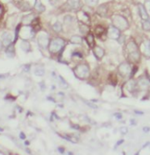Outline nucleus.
<instances>
[{"label": "nucleus", "instance_id": "nucleus-1", "mask_svg": "<svg viewBox=\"0 0 150 155\" xmlns=\"http://www.w3.org/2000/svg\"><path fill=\"white\" fill-rule=\"evenodd\" d=\"M112 23L113 24V27L118 28L119 31H123L128 28V23L124 17L121 15H113L112 17Z\"/></svg>", "mask_w": 150, "mask_h": 155}, {"label": "nucleus", "instance_id": "nucleus-2", "mask_svg": "<svg viewBox=\"0 0 150 155\" xmlns=\"http://www.w3.org/2000/svg\"><path fill=\"white\" fill-rule=\"evenodd\" d=\"M127 49L128 51V54H129V58L133 60L138 61L139 60L140 58V54L139 51H138V46L137 44L133 42V41H130L129 43L128 44V46H127Z\"/></svg>", "mask_w": 150, "mask_h": 155}, {"label": "nucleus", "instance_id": "nucleus-3", "mask_svg": "<svg viewBox=\"0 0 150 155\" xmlns=\"http://www.w3.org/2000/svg\"><path fill=\"white\" fill-rule=\"evenodd\" d=\"M73 72L78 78L85 79L89 75V68L86 64H80L73 69Z\"/></svg>", "mask_w": 150, "mask_h": 155}, {"label": "nucleus", "instance_id": "nucleus-4", "mask_svg": "<svg viewBox=\"0 0 150 155\" xmlns=\"http://www.w3.org/2000/svg\"><path fill=\"white\" fill-rule=\"evenodd\" d=\"M64 41L62 38H55L50 42L49 51L52 54H55L59 52L63 47H64Z\"/></svg>", "mask_w": 150, "mask_h": 155}, {"label": "nucleus", "instance_id": "nucleus-5", "mask_svg": "<svg viewBox=\"0 0 150 155\" xmlns=\"http://www.w3.org/2000/svg\"><path fill=\"white\" fill-rule=\"evenodd\" d=\"M66 5L68 9L71 11H78L81 8V2L80 0H68L67 2Z\"/></svg>", "mask_w": 150, "mask_h": 155}, {"label": "nucleus", "instance_id": "nucleus-6", "mask_svg": "<svg viewBox=\"0 0 150 155\" xmlns=\"http://www.w3.org/2000/svg\"><path fill=\"white\" fill-rule=\"evenodd\" d=\"M108 37L113 39H118L120 37V31L115 27H110L108 29Z\"/></svg>", "mask_w": 150, "mask_h": 155}, {"label": "nucleus", "instance_id": "nucleus-7", "mask_svg": "<svg viewBox=\"0 0 150 155\" xmlns=\"http://www.w3.org/2000/svg\"><path fill=\"white\" fill-rule=\"evenodd\" d=\"M38 45L43 48H45L46 47H48V45L49 44V39H48V38L46 34L39 35V37L38 38Z\"/></svg>", "mask_w": 150, "mask_h": 155}, {"label": "nucleus", "instance_id": "nucleus-8", "mask_svg": "<svg viewBox=\"0 0 150 155\" xmlns=\"http://www.w3.org/2000/svg\"><path fill=\"white\" fill-rule=\"evenodd\" d=\"M131 67L129 66V64H127V63H124V64H122L120 65L119 67V72L120 74L125 76V75H128L131 73Z\"/></svg>", "mask_w": 150, "mask_h": 155}, {"label": "nucleus", "instance_id": "nucleus-9", "mask_svg": "<svg viewBox=\"0 0 150 155\" xmlns=\"http://www.w3.org/2000/svg\"><path fill=\"white\" fill-rule=\"evenodd\" d=\"M138 11H139V15L143 21L148 20V14L147 13L146 8H144L142 4H138Z\"/></svg>", "mask_w": 150, "mask_h": 155}, {"label": "nucleus", "instance_id": "nucleus-10", "mask_svg": "<svg viewBox=\"0 0 150 155\" xmlns=\"http://www.w3.org/2000/svg\"><path fill=\"white\" fill-rule=\"evenodd\" d=\"M93 54L95 55V57L97 58H102L103 57V55H104V50H103L102 48L98 47V46H97V47L93 48Z\"/></svg>", "mask_w": 150, "mask_h": 155}, {"label": "nucleus", "instance_id": "nucleus-11", "mask_svg": "<svg viewBox=\"0 0 150 155\" xmlns=\"http://www.w3.org/2000/svg\"><path fill=\"white\" fill-rule=\"evenodd\" d=\"M2 38H3V42L4 45H9L12 43V40H13L12 35L10 34H7V33L3 34L2 36Z\"/></svg>", "mask_w": 150, "mask_h": 155}, {"label": "nucleus", "instance_id": "nucleus-12", "mask_svg": "<svg viewBox=\"0 0 150 155\" xmlns=\"http://www.w3.org/2000/svg\"><path fill=\"white\" fill-rule=\"evenodd\" d=\"M34 8H35L37 10V12H38V13H43V12L45 11V7H44V5L41 3L40 0H36L35 4H34Z\"/></svg>", "mask_w": 150, "mask_h": 155}, {"label": "nucleus", "instance_id": "nucleus-13", "mask_svg": "<svg viewBox=\"0 0 150 155\" xmlns=\"http://www.w3.org/2000/svg\"><path fill=\"white\" fill-rule=\"evenodd\" d=\"M86 42L90 48H93V45H94V37H93V34H87Z\"/></svg>", "mask_w": 150, "mask_h": 155}, {"label": "nucleus", "instance_id": "nucleus-14", "mask_svg": "<svg viewBox=\"0 0 150 155\" xmlns=\"http://www.w3.org/2000/svg\"><path fill=\"white\" fill-rule=\"evenodd\" d=\"M79 30H80V32H81V34H88V33L89 32V28H88V26L86 24L80 23L79 24Z\"/></svg>", "mask_w": 150, "mask_h": 155}, {"label": "nucleus", "instance_id": "nucleus-15", "mask_svg": "<svg viewBox=\"0 0 150 155\" xmlns=\"http://www.w3.org/2000/svg\"><path fill=\"white\" fill-rule=\"evenodd\" d=\"M79 16V19L81 21V23H83V24H87V22H89V17L88 16V14L84 12H82L81 14H78Z\"/></svg>", "mask_w": 150, "mask_h": 155}, {"label": "nucleus", "instance_id": "nucleus-16", "mask_svg": "<svg viewBox=\"0 0 150 155\" xmlns=\"http://www.w3.org/2000/svg\"><path fill=\"white\" fill-rule=\"evenodd\" d=\"M70 42L73 44H79L82 43V38L78 36V35H74L71 38Z\"/></svg>", "mask_w": 150, "mask_h": 155}, {"label": "nucleus", "instance_id": "nucleus-17", "mask_svg": "<svg viewBox=\"0 0 150 155\" xmlns=\"http://www.w3.org/2000/svg\"><path fill=\"white\" fill-rule=\"evenodd\" d=\"M21 48H22L23 51H25V52L29 51V49H30L29 43H28V42H27V41L23 40V42L21 43Z\"/></svg>", "mask_w": 150, "mask_h": 155}, {"label": "nucleus", "instance_id": "nucleus-18", "mask_svg": "<svg viewBox=\"0 0 150 155\" xmlns=\"http://www.w3.org/2000/svg\"><path fill=\"white\" fill-rule=\"evenodd\" d=\"M104 32H105V29L102 26H97L96 28H95V34H97L98 37L102 36L104 34Z\"/></svg>", "mask_w": 150, "mask_h": 155}, {"label": "nucleus", "instance_id": "nucleus-19", "mask_svg": "<svg viewBox=\"0 0 150 155\" xmlns=\"http://www.w3.org/2000/svg\"><path fill=\"white\" fill-rule=\"evenodd\" d=\"M98 13L101 16H105L106 15L105 14H107V7H104V5L100 6V8H98Z\"/></svg>", "mask_w": 150, "mask_h": 155}, {"label": "nucleus", "instance_id": "nucleus-20", "mask_svg": "<svg viewBox=\"0 0 150 155\" xmlns=\"http://www.w3.org/2000/svg\"><path fill=\"white\" fill-rule=\"evenodd\" d=\"M53 29L57 33H59L60 31H62V24H60L59 22H56L55 24H53Z\"/></svg>", "mask_w": 150, "mask_h": 155}, {"label": "nucleus", "instance_id": "nucleus-21", "mask_svg": "<svg viewBox=\"0 0 150 155\" xmlns=\"http://www.w3.org/2000/svg\"><path fill=\"white\" fill-rule=\"evenodd\" d=\"M19 8H21L23 11H28L30 9V6L28 3H26V2H23L22 4L20 5Z\"/></svg>", "mask_w": 150, "mask_h": 155}, {"label": "nucleus", "instance_id": "nucleus-22", "mask_svg": "<svg viewBox=\"0 0 150 155\" xmlns=\"http://www.w3.org/2000/svg\"><path fill=\"white\" fill-rule=\"evenodd\" d=\"M34 74L37 76H43L44 75V69L42 68H37L34 71Z\"/></svg>", "mask_w": 150, "mask_h": 155}, {"label": "nucleus", "instance_id": "nucleus-23", "mask_svg": "<svg viewBox=\"0 0 150 155\" xmlns=\"http://www.w3.org/2000/svg\"><path fill=\"white\" fill-rule=\"evenodd\" d=\"M7 55L8 56V57H13L14 56V48H13L12 46H10V47H8L6 50Z\"/></svg>", "mask_w": 150, "mask_h": 155}, {"label": "nucleus", "instance_id": "nucleus-24", "mask_svg": "<svg viewBox=\"0 0 150 155\" xmlns=\"http://www.w3.org/2000/svg\"><path fill=\"white\" fill-rule=\"evenodd\" d=\"M86 4L90 6V7H93V6H96L98 3V0H85Z\"/></svg>", "mask_w": 150, "mask_h": 155}, {"label": "nucleus", "instance_id": "nucleus-25", "mask_svg": "<svg viewBox=\"0 0 150 155\" xmlns=\"http://www.w3.org/2000/svg\"><path fill=\"white\" fill-rule=\"evenodd\" d=\"M143 28L144 30H149V20L143 21Z\"/></svg>", "mask_w": 150, "mask_h": 155}, {"label": "nucleus", "instance_id": "nucleus-26", "mask_svg": "<svg viewBox=\"0 0 150 155\" xmlns=\"http://www.w3.org/2000/svg\"><path fill=\"white\" fill-rule=\"evenodd\" d=\"M120 131H121V133H122L123 134H127V132H128V129H127V128H125V127H123V128H121Z\"/></svg>", "mask_w": 150, "mask_h": 155}, {"label": "nucleus", "instance_id": "nucleus-27", "mask_svg": "<svg viewBox=\"0 0 150 155\" xmlns=\"http://www.w3.org/2000/svg\"><path fill=\"white\" fill-rule=\"evenodd\" d=\"M20 138H22V139H24V138H25V136L23 134V133H21V134H20Z\"/></svg>", "mask_w": 150, "mask_h": 155}, {"label": "nucleus", "instance_id": "nucleus-28", "mask_svg": "<svg viewBox=\"0 0 150 155\" xmlns=\"http://www.w3.org/2000/svg\"><path fill=\"white\" fill-rule=\"evenodd\" d=\"M58 150H59V151H61V153H63V148H59Z\"/></svg>", "mask_w": 150, "mask_h": 155}]
</instances>
